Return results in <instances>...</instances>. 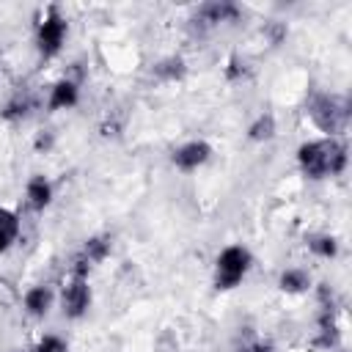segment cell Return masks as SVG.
Returning <instances> with one entry per match:
<instances>
[{"instance_id":"cell-1","label":"cell","mask_w":352,"mask_h":352,"mask_svg":"<svg viewBox=\"0 0 352 352\" xmlns=\"http://www.w3.org/2000/svg\"><path fill=\"white\" fill-rule=\"evenodd\" d=\"M297 165L308 179H327L338 176L346 168V146L338 138L305 140L297 148Z\"/></svg>"},{"instance_id":"cell-2","label":"cell","mask_w":352,"mask_h":352,"mask_svg":"<svg viewBox=\"0 0 352 352\" xmlns=\"http://www.w3.org/2000/svg\"><path fill=\"white\" fill-rule=\"evenodd\" d=\"M308 116L319 132L327 138H338L349 126V102L333 94H314L308 102Z\"/></svg>"},{"instance_id":"cell-3","label":"cell","mask_w":352,"mask_h":352,"mask_svg":"<svg viewBox=\"0 0 352 352\" xmlns=\"http://www.w3.org/2000/svg\"><path fill=\"white\" fill-rule=\"evenodd\" d=\"M250 264H253V256H250V250L245 245L223 248L217 253V258H214V289H220V292L236 289L245 280Z\"/></svg>"},{"instance_id":"cell-4","label":"cell","mask_w":352,"mask_h":352,"mask_svg":"<svg viewBox=\"0 0 352 352\" xmlns=\"http://www.w3.org/2000/svg\"><path fill=\"white\" fill-rule=\"evenodd\" d=\"M66 33H69V25L60 14L58 6H47V11L41 14L38 25H36V50L44 60L55 58L66 41Z\"/></svg>"},{"instance_id":"cell-5","label":"cell","mask_w":352,"mask_h":352,"mask_svg":"<svg viewBox=\"0 0 352 352\" xmlns=\"http://www.w3.org/2000/svg\"><path fill=\"white\" fill-rule=\"evenodd\" d=\"M91 286H88V278H80V275H69V280L63 283L60 289V314L66 319H80L88 314L91 308Z\"/></svg>"},{"instance_id":"cell-6","label":"cell","mask_w":352,"mask_h":352,"mask_svg":"<svg viewBox=\"0 0 352 352\" xmlns=\"http://www.w3.org/2000/svg\"><path fill=\"white\" fill-rule=\"evenodd\" d=\"M113 250V242L107 234H96V236H88L80 248V253L72 258V267H69V275H80V278H88L91 267L102 264Z\"/></svg>"},{"instance_id":"cell-7","label":"cell","mask_w":352,"mask_h":352,"mask_svg":"<svg viewBox=\"0 0 352 352\" xmlns=\"http://www.w3.org/2000/svg\"><path fill=\"white\" fill-rule=\"evenodd\" d=\"M239 19V6L236 3H228V0H214V3H204L195 14H192V28L198 33H206L223 22H234Z\"/></svg>"},{"instance_id":"cell-8","label":"cell","mask_w":352,"mask_h":352,"mask_svg":"<svg viewBox=\"0 0 352 352\" xmlns=\"http://www.w3.org/2000/svg\"><path fill=\"white\" fill-rule=\"evenodd\" d=\"M209 157H212V146H209L206 140H187V143H182L179 148H173L170 162H173V168L190 173V170L201 168Z\"/></svg>"},{"instance_id":"cell-9","label":"cell","mask_w":352,"mask_h":352,"mask_svg":"<svg viewBox=\"0 0 352 352\" xmlns=\"http://www.w3.org/2000/svg\"><path fill=\"white\" fill-rule=\"evenodd\" d=\"M77 99H80V82L72 80V77H63V80H58V82L50 88L47 107H50V110H66V107H74Z\"/></svg>"},{"instance_id":"cell-10","label":"cell","mask_w":352,"mask_h":352,"mask_svg":"<svg viewBox=\"0 0 352 352\" xmlns=\"http://www.w3.org/2000/svg\"><path fill=\"white\" fill-rule=\"evenodd\" d=\"M25 204L33 212H44L52 204V184H50L47 176L36 173V176L28 179V184H25Z\"/></svg>"},{"instance_id":"cell-11","label":"cell","mask_w":352,"mask_h":352,"mask_svg":"<svg viewBox=\"0 0 352 352\" xmlns=\"http://www.w3.org/2000/svg\"><path fill=\"white\" fill-rule=\"evenodd\" d=\"M52 300H55L52 289H50V286H44V283H38V286H30V289L25 292L22 305H25V314H30L33 319H41V316H47V314H50Z\"/></svg>"},{"instance_id":"cell-12","label":"cell","mask_w":352,"mask_h":352,"mask_svg":"<svg viewBox=\"0 0 352 352\" xmlns=\"http://www.w3.org/2000/svg\"><path fill=\"white\" fill-rule=\"evenodd\" d=\"M19 231H22L19 214L8 206H0V253L11 250V245L19 239Z\"/></svg>"},{"instance_id":"cell-13","label":"cell","mask_w":352,"mask_h":352,"mask_svg":"<svg viewBox=\"0 0 352 352\" xmlns=\"http://www.w3.org/2000/svg\"><path fill=\"white\" fill-rule=\"evenodd\" d=\"M33 107H36V102H33L30 94H14V96L3 104L0 118H3V121H25Z\"/></svg>"},{"instance_id":"cell-14","label":"cell","mask_w":352,"mask_h":352,"mask_svg":"<svg viewBox=\"0 0 352 352\" xmlns=\"http://www.w3.org/2000/svg\"><path fill=\"white\" fill-rule=\"evenodd\" d=\"M308 286H311V275L300 267H289L278 275V289L286 294H302Z\"/></svg>"},{"instance_id":"cell-15","label":"cell","mask_w":352,"mask_h":352,"mask_svg":"<svg viewBox=\"0 0 352 352\" xmlns=\"http://www.w3.org/2000/svg\"><path fill=\"white\" fill-rule=\"evenodd\" d=\"M151 72H154V77H157V80H162V82H176V80H182V77L187 74V66H184V60H182V58L170 55V58L157 60Z\"/></svg>"},{"instance_id":"cell-16","label":"cell","mask_w":352,"mask_h":352,"mask_svg":"<svg viewBox=\"0 0 352 352\" xmlns=\"http://www.w3.org/2000/svg\"><path fill=\"white\" fill-rule=\"evenodd\" d=\"M275 132H278V124H275V116H272V113L256 116V121L248 126V138H250L253 143H267V140L275 138Z\"/></svg>"},{"instance_id":"cell-17","label":"cell","mask_w":352,"mask_h":352,"mask_svg":"<svg viewBox=\"0 0 352 352\" xmlns=\"http://www.w3.org/2000/svg\"><path fill=\"white\" fill-rule=\"evenodd\" d=\"M305 245H308V250H311L314 256H319V258H333V256L338 253V242H336L330 234H314V236L305 239Z\"/></svg>"},{"instance_id":"cell-18","label":"cell","mask_w":352,"mask_h":352,"mask_svg":"<svg viewBox=\"0 0 352 352\" xmlns=\"http://www.w3.org/2000/svg\"><path fill=\"white\" fill-rule=\"evenodd\" d=\"M248 72H250V69H248V63H245L239 55H231V58H228V63H226V80H228V82H242V80L248 77Z\"/></svg>"},{"instance_id":"cell-19","label":"cell","mask_w":352,"mask_h":352,"mask_svg":"<svg viewBox=\"0 0 352 352\" xmlns=\"http://www.w3.org/2000/svg\"><path fill=\"white\" fill-rule=\"evenodd\" d=\"M286 33H289V28L283 25V22H278V19H272V22H267L264 28H261V36L270 41V47H278L283 38H286Z\"/></svg>"},{"instance_id":"cell-20","label":"cell","mask_w":352,"mask_h":352,"mask_svg":"<svg viewBox=\"0 0 352 352\" xmlns=\"http://www.w3.org/2000/svg\"><path fill=\"white\" fill-rule=\"evenodd\" d=\"M33 352H66V341L58 336H44V338H38Z\"/></svg>"},{"instance_id":"cell-21","label":"cell","mask_w":352,"mask_h":352,"mask_svg":"<svg viewBox=\"0 0 352 352\" xmlns=\"http://www.w3.org/2000/svg\"><path fill=\"white\" fill-rule=\"evenodd\" d=\"M236 352H275L270 341H245Z\"/></svg>"},{"instance_id":"cell-22","label":"cell","mask_w":352,"mask_h":352,"mask_svg":"<svg viewBox=\"0 0 352 352\" xmlns=\"http://www.w3.org/2000/svg\"><path fill=\"white\" fill-rule=\"evenodd\" d=\"M52 143H55V135H52V132H38V138H36L33 146H36V151H44V154H47V151L52 148Z\"/></svg>"}]
</instances>
